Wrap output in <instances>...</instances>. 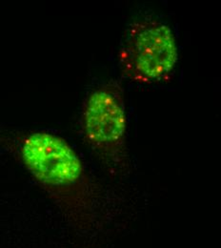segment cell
Returning <instances> with one entry per match:
<instances>
[{
  "label": "cell",
  "instance_id": "cell-1",
  "mask_svg": "<svg viewBox=\"0 0 221 248\" xmlns=\"http://www.w3.org/2000/svg\"><path fill=\"white\" fill-rule=\"evenodd\" d=\"M0 148L28 172L74 232L86 236L101 227L103 191L63 137L45 130L0 127Z\"/></svg>",
  "mask_w": 221,
  "mask_h": 248
},
{
  "label": "cell",
  "instance_id": "cell-2",
  "mask_svg": "<svg viewBox=\"0 0 221 248\" xmlns=\"http://www.w3.org/2000/svg\"><path fill=\"white\" fill-rule=\"evenodd\" d=\"M80 133L110 176L123 177L131 169L124 91L118 81H109L91 91L80 112Z\"/></svg>",
  "mask_w": 221,
  "mask_h": 248
},
{
  "label": "cell",
  "instance_id": "cell-3",
  "mask_svg": "<svg viewBox=\"0 0 221 248\" xmlns=\"http://www.w3.org/2000/svg\"><path fill=\"white\" fill-rule=\"evenodd\" d=\"M118 68L123 78L138 84H158L173 77L179 53L171 27L154 18L132 22L118 51Z\"/></svg>",
  "mask_w": 221,
  "mask_h": 248
}]
</instances>
